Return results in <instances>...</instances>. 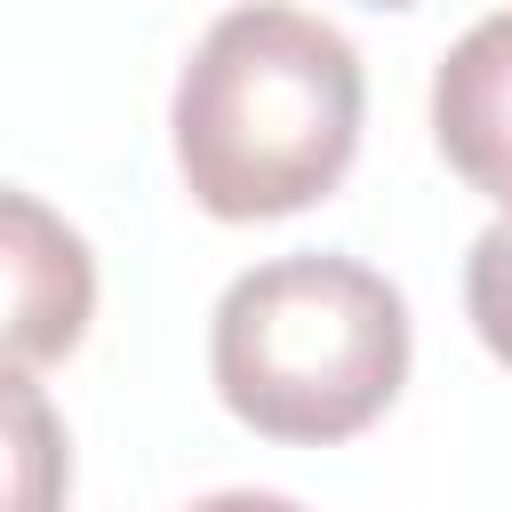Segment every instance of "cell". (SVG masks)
Returning a JSON list of instances; mask_svg holds the SVG:
<instances>
[{
  "instance_id": "obj_3",
  "label": "cell",
  "mask_w": 512,
  "mask_h": 512,
  "mask_svg": "<svg viewBox=\"0 0 512 512\" xmlns=\"http://www.w3.org/2000/svg\"><path fill=\"white\" fill-rule=\"evenodd\" d=\"M0 256H8V368L64 360L96 312L88 240L64 216H48L32 192H8L0 200Z\"/></svg>"
},
{
  "instance_id": "obj_1",
  "label": "cell",
  "mask_w": 512,
  "mask_h": 512,
  "mask_svg": "<svg viewBox=\"0 0 512 512\" xmlns=\"http://www.w3.org/2000/svg\"><path fill=\"white\" fill-rule=\"evenodd\" d=\"M360 48L288 0L224 8L176 72L168 136L184 192L224 224H264L328 200L360 152Z\"/></svg>"
},
{
  "instance_id": "obj_8",
  "label": "cell",
  "mask_w": 512,
  "mask_h": 512,
  "mask_svg": "<svg viewBox=\"0 0 512 512\" xmlns=\"http://www.w3.org/2000/svg\"><path fill=\"white\" fill-rule=\"evenodd\" d=\"M368 8H416V0H368Z\"/></svg>"
},
{
  "instance_id": "obj_7",
  "label": "cell",
  "mask_w": 512,
  "mask_h": 512,
  "mask_svg": "<svg viewBox=\"0 0 512 512\" xmlns=\"http://www.w3.org/2000/svg\"><path fill=\"white\" fill-rule=\"evenodd\" d=\"M184 512H304V504L280 496V488H216V496H200V504H184Z\"/></svg>"
},
{
  "instance_id": "obj_2",
  "label": "cell",
  "mask_w": 512,
  "mask_h": 512,
  "mask_svg": "<svg viewBox=\"0 0 512 512\" xmlns=\"http://www.w3.org/2000/svg\"><path fill=\"white\" fill-rule=\"evenodd\" d=\"M408 296L360 256L248 264L208 320L216 400L280 448H336L368 432L408 384Z\"/></svg>"
},
{
  "instance_id": "obj_5",
  "label": "cell",
  "mask_w": 512,
  "mask_h": 512,
  "mask_svg": "<svg viewBox=\"0 0 512 512\" xmlns=\"http://www.w3.org/2000/svg\"><path fill=\"white\" fill-rule=\"evenodd\" d=\"M8 448H16L8 512H56L64 504V432H56L32 368H8Z\"/></svg>"
},
{
  "instance_id": "obj_6",
  "label": "cell",
  "mask_w": 512,
  "mask_h": 512,
  "mask_svg": "<svg viewBox=\"0 0 512 512\" xmlns=\"http://www.w3.org/2000/svg\"><path fill=\"white\" fill-rule=\"evenodd\" d=\"M464 312H472V336L512 368V216H496L472 256H464Z\"/></svg>"
},
{
  "instance_id": "obj_4",
  "label": "cell",
  "mask_w": 512,
  "mask_h": 512,
  "mask_svg": "<svg viewBox=\"0 0 512 512\" xmlns=\"http://www.w3.org/2000/svg\"><path fill=\"white\" fill-rule=\"evenodd\" d=\"M432 144L480 200L512 216V8L480 16L432 64Z\"/></svg>"
}]
</instances>
